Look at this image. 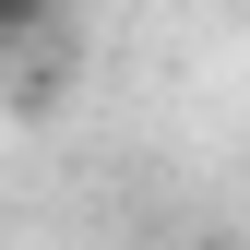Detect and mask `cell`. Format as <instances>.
I'll return each instance as SVG.
<instances>
[{"label":"cell","instance_id":"6da1fadb","mask_svg":"<svg viewBox=\"0 0 250 250\" xmlns=\"http://www.w3.org/2000/svg\"><path fill=\"white\" fill-rule=\"evenodd\" d=\"M0 24H12V48H36V24H48V0H0Z\"/></svg>","mask_w":250,"mask_h":250}]
</instances>
